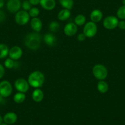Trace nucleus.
<instances>
[{
	"label": "nucleus",
	"instance_id": "nucleus-15",
	"mask_svg": "<svg viewBox=\"0 0 125 125\" xmlns=\"http://www.w3.org/2000/svg\"><path fill=\"white\" fill-rule=\"evenodd\" d=\"M43 39L45 44L50 47H54L56 44L57 42L56 37L52 33H46L44 36Z\"/></svg>",
	"mask_w": 125,
	"mask_h": 125
},
{
	"label": "nucleus",
	"instance_id": "nucleus-39",
	"mask_svg": "<svg viewBox=\"0 0 125 125\" xmlns=\"http://www.w3.org/2000/svg\"></svg>",
	"mask_w": 125,
	"mask_h": 125
},
{
	"label": "nucleus",
	"instance_id": "nucleus-26",
	"mask_svg": "<svg viewBox=\"0 0 125 125\" xmlns=\"http://www.w3.org/2000/svg\"><path fill=\"white\" fill-rule=\"evenodd\" d=\"M39 13H40V10L38 8H36V7L31 8V9L28 11L29 15L32 18L38 17V15H39Z\"/></svg>",
	"mask_w": 125,
	"mask_h": 125
},
{
	"label": "nucleus",
	"instance_id": "nucleus-27",
	"mask_svg": "<svg viewBox=\"0 0 125 125\" xmlns=\"http://www.w3.org/2000/svg\"><path fill=\"white\" fill-rule=\"evenodd\" d=\"M15 64V62L14 61V60L11 59L10 58H8L5 60V62H4V66L8 69H12V68H14Z\"/></svg>",
	"mask_w": 125,
	"mask_h": 125
},
{
	"label": "nucleus",
	"instance_id": "nucleus-32",
	"mask_svg": "<svg viewBox=\"0 0 125 125\" xmlns=\"http://www.w3.org/2000/svg\"><path fill=\"white\" fill-rule=\"evenodd\" d=\"M4 73H5V69L3 66L0 64V79H2L3 77L4 76Z\"/></svg>",
	"mask_w": 125,
	"mask_h": 125
},
{
	"label": "nucleus",
	"instance_id": "nucleus-13",
	"mask_svg": "<svg viewBox=\"0 0 125 125\" xmlns=\"http://www.w3.org/2000/svg\"><path fill=\"white\" fill-rule=\"evenodd\" d=\"M41 6L46 10H52L56 7L55 0H40Z\"/></svg>",
	"mask_w": 125,
	"mask_h": 125
},
{
	"label": "nucleus",
	"instance_id": "nucleus-16",
	"mask_svg": "<svg viewBox=\"0 0 125 125\" xmlns=\"http://www.w3.org/2000/svg\"><path fill=\"white\" fill-rule=\"evenodd\" d=\"M44 94L42 90L40 88H35L32 93V99L36 103H40L43 100Z\"/></svg>",
	"mask_w": 125,
	"mask_h": 125
},
{
	"label": "nucleus",
	"instance_id": "nucleus-6",
	"mask_svg": "<svg viewBox=\"0 0 125 125\" xmlns=\"http://www.w3.org/2000/svg\"><path fill=\"white\" fill-rule=\"evenodd\" d=\"M119 20L116 17L109 15L105 17L103 20V26L107 30H114L118 26Z\"/></svg>",
	"mask_w": 125,
	"mask_h": 125
},
{
	"label": "nucleus",
	"instance_id": "nucleus-23",
	"mask_svg": "<svg viewBox=\"0 0 125 125\" xmlns=\"http://www.w3.org/2000/svg\"><path fill=\"white\" fill-rule=\"evenodd\" d=\"M86 22V17L82 14H79L74 19V23L77 26H82Z\"/></svg>",
	"mask_w": 125,
	"mask_h": 125
},
{
	"label": "nucleus",
	"instance_id": "nucleus-7",
	"mask_svg": "<svg viewBox=\"0 0 125 125\" xmlns=\"http://www.w3.org/2000/svg\"><path fill=\"white\" fill-rule=\"evenodd\" d=\"M12 86L10 83L7 80H3L0 82V94L3 97L8 98L12 94Z\"/></svg>",
	"mask_w": 125,
	"mask_h": 125
},
{
	"label": "nucleus",
	"instance_id": "nucleus-24",
	"mask_svg": "<svg viewBox=\"0 0 125 125\" xmlns=\"http://www.w3.org/2000/svg\"><path fill=\"white\" fill-rule=\"evenodd\" d=\"M49 30L52 33H56L60 30V25L58 21H52L50 23L49 25Z\"/></svg>",
	"mask_w": 125,
	"mask_h": 125
},
{
	"label": "nucleus",
	"instance_id": "nucleus-34",
	"mask_svg": "<svg viewBox=\"0 0 125 125\" xmlns=\"http://www.w3.org/2000/svg\"><path fill=\"white\" fill-rule=\"evenodd\" d=\"M4 5V0H0V9L3 8Z\"/></svg>",
	"mask_w": 125,
	"mask_h": 125
},
{
	"label": "nucleus",
	"instance_id": "nucleus-9",
	"mask_svg": "<svg viewBox=\"0 0 125 125\" xmlns=\"http://www.w3.org/2000/svg\"><path fill=\"white\" fill-rule=\"evenodd\" d=\"M21 8L20 0H8L7 3V9L11 13H17Z\"/></svg>",
	"mask_w": 125,
	"mask_h": 125
},
{
	"label": "nucleus",
	"instance_id": "nucleus-22",
	"mask_svg": "<svg viewBox=\"0 0 125 125\" xmlns=\"http://www.w3.org/2000/svg\"><path fill=\"white\" fill-rule=\"evenodd\" d=\"M9 48L6 44H0V59L5 58L9 55Z\"/></svg>",
	"mask_w": 125,
	"mask_h": 125
},
{
	"label": "nucleus",
	"instance_id": "nucleus-29",
	"mask_svg": "<svg viewBox=\"0 0 125 125\" xmlns=\"http://www.w3.org/2000/svg\"><path fill=\"white\" fill-rule=\"evenodd\" d=\"M118 27L121 30H125V20H121L119 21L118 24Z\"/></svg>",
	"mask_w": 125,
	"mask_h": 125
},
{
	"label": "nucleus",
	"instance_id": "nucleus-31",
	"mask_svg": "<svg viewBox=\"0 0 125 125\" xmlns=\"http://www.w3.org/2000/svg\"><path fill=\"white\" fill-rule=\"evenodd\" d=\"M86 38V36L83 33H80V34H79L77 36L78 41H80V42H82V41H85Z\"/></svg>",
	"mask_w": 125,
	"mask_h": 125
},
{
	"label": "nucleus",
	"instance_id": "nucleus-20",
	"mask_svg": "<svg viewBox=\"0 0 125 125\" xmlns=\"http://www.w3.org/2000/svg\"><path fill=\"white\" fill-rule=\"evenodd\" d=\"M58 2L64 9L71 10L74 7V0H58Z\"/></svg>",
	"mask_w": 125,
	"mask_h": 125
},
{
	"label": "nucleus",
	"instance_id": "nucleus-38",
	"mask_svg": "<svg viewBox=\"0 0 125 125\" xmlns=\"http://www.w3.org/2000/svg\"><path fill=\"white\" fill-rule=\"evenodd\" d=\"M8 125V124H6V123H2L1 124V125Z\"/></svg>",
	"mask_w": 125,
	"mask_h": 125
},
{
	"label": "nucleus",
	"instance_id": "nucleus-5",
	"mask_svg": "<svg viewBox=\"0 0 125 125\" xmlns=\"http://www.w3.org/2000/svg\"><path fill=\"white\" fill-rule=\"evenodd\" d=\"M30 16L28 14V12L25 11L24 10H21L18 11L15 14V21L18 25H25L30 21Z\"/></svg>",
	"mask_w": 125,
	"mask_h": 125
},
{
	"label": "nucleus",
	"instance_id": "nucleus-11",
	"mask_svg": "<svg viewBox=\"0 0 125 125\" xmlns=\"http://www.w3.org/2000/svg\"><path fill=\"white\" fill-rule=\"evenodd\" d=\"M77 26L75 23L69 22L67 23L64 27V33L68 36H73L77 32Z\"/></svg>",
	"mask_w": 125,
	"mask_h": 125
},
{
	"label": "nucleus",
	"instance_id": "nucleus-30",
	"mask_svg": "<svg viewBox=\"0 0 125 125\" xmlns=\"http://www.w3.org/2000/svg\"><path fill=\"white\" fill-rule=\"evenodd\" d=\"M6 15L3 10H0V23H2L6 20Z\"/></svg>",
	"mask_w": 125,
	"mask_h": 125
},
{
	"label": "nucleus",
	"instance_id": "nucleus-8",
	"mask_svg": "<svg viewBox=\"0 0 125 125\" xmlns=\"http://www.w3.org/2000/svg\"><path fill=\"white\" fill-rule=\"evenodd\" d=\"M14 86H15V89L19 92L23 93L27 92L30 88L28 82L22 78H19L17 79L14 83Z\"/></svg>",
	"mask_w": 125,
	"mask_h": 125
},
{
	"label": "nucleus",
	"instance_id": "nucleus-17",
	"mask_svg": "<svg viewBox=\"0 0 125 125\" xmlns=\"http://www.w3.org/2000/svg\"><path fill=\"white\" fill-rule=\"evenodd\" d=\"M17 120V115L14 112H8L3 118V121L8 125H12Z\"/></svg>",
	"mask_w": 125,
	"mask_h": 125
},
{
	"label": "nucleus",
	"instance_id": "nucleus-28",
	"mask_svg": "<svg viewBox=\"0 0 125 125\" xmlns=\"http://www.w3.org/2000/svg\"><path fill=\"white\" fill-rule=\"evenodd\" d=\"M21 8H22L23 10L28 12L32 8V5L30 4L28 0H25L24 1L21 3Z\"/></svg>",
	"mask_w": 125,
	"mask_h": 125
},
{
	"label": "nucleus",
	"instance_id": "nucleus-25",
	"mask_svg": "<svg viewBox=\"0 0 125 125\" xmlns=\"http://www.w3.org/2000/svg\"><path fill=\"white\" fill-rule=\"evenodd\" d=\"M116 16L118 19H121V20H125V5L120 6L116 11Z\"/></svg>",
	"mask_w": 125,
	"mask_h": 125
},
{
	"label": "nucleus",
	"instance_id": "nucleus-14",
	"mask_svg": "<svg viewBox=\"0 0 125 125\" xmlns=\"http://www.w3.org/2000/svg\"><path fill=\"white\" fill-rule=\"evenodd\" d=\"M90 20L94 23L99 22L103 17V14L99 9H94L90 14Z\"/></svg>",
	"mask_w": 125,
	"mask_h": 125
},
{
	"label": "nucleus",
	"instance_id": "nucleus-19",
	"mask_svg": "<svg viewBox=\"0 0 125 125\" xmlns=\"http://www.w3.org/2000/svg\"><path fill=\"white\" fill-rule=\"evenodd\" d=\"M97 89L101 93H106L109 90V85L104 80H99L97 84Z\"/></svg>",
	"mask_w": 125,
	"mask_h": 125
},
{
	"label": "nucleus",
	"instance_id": "nucleus-10",
	"mask_svg": "<svg viewBox=\"0 0 125 125\" xmlns=\"http://www.w3.org/2000/svg\"><path fill=\"white\" fill-rule=\"evenodd\" d=\"M23 55V50L19 46H14L9 49V58L14 60H17L21 57Z\"/></svg>",
	"mask_w": 125,
	"mask_h": 125
},
{
	"label": "nucleus",
	"instance_id": "nucleus-2",
	"mask_svg": "<svg viewBox=\"0 0 125 125\" xmlns=\"http://www.w3.org/2000/svg\"><path fill=\"white\" fill-rule=\"evenodd\" d=\"M45 76L42 72L39 71H33L29 75L28 82L30 86L34 88H39L44 84Z\"/></svg>",
	"mask_w": 125,
	"mask_h": 125
},
{
	"label": "nucleus",
	"instance_id": "nucleus-4",
	"mask_svg": "<svg viewBox=\"0 0 125 125\" xmlns=\"http://www.w3.org/2000/svg\"><path fill=\"white\" fill-rule=\"evenodd\" d=\"M98 32V26L95 23L90 21L86 23L83 28V32L86 38H91L94 37Z\"/></svg>",
	"mask_w": 125,
	"mask_h": 125
},
{
	"label": "nucleus",
	"instance_id": "nucleus-35",
	"mask_svg": "<svg viewBox=\"0 0 125 125\" xmlns=\"http://www.w3.org/2000/svg\"><path fill=\"white\" fill-rule=\"evenodd\" d=\"M4 101V98L0 94V104L3 103V102Z\"/></svg>",
	"mask_w": 125,
	"mask_h": 125
},
{
	"label": "nucleus",
	"instance_id": "nucleus-3",
	"mask_svg": "<svg viewBox=\"0 0 125 125\" xmlns=\"http://www.w3.org/2000/svg\"><path fill=\"white\" fill-rule=\"evenodd\" d=\"M92 73L94 77L99 80H104L108 75V71L105 66L101 64H96L93 68Z\"/></svg>",
	"mask_w": 125,
	"mask_h": 125
},
{
	"label": "nucleus",
	"instance_id": "nucleus-1",
	"mask_svg": "<svg viewBox=\"0 0 125 125\" xmlns=\"http://www.w3.org/2000/svg\"><path fill=\"white\" fill-rule=\"evenodd\" d=\"M42 37L39 33L32 32L25 36L24 39L25 45L28 49L31 50H36L41 44Z\"/></svg>",
	"mask_w": 125,
	"mask_h": 125
},
{
	"label": "nucleus",
	"instance_id": "nucleus-21",
	"mask_svg": "<svg viewBox=\"0 0 125 125\" xmlns=\"http://www.w3.org/2000/svg\"><path fill=\"white\" fill-rule=\"evenodd\" d=\"M13 99H14V102L15 103L21 104V103H23L25 101L26 95H25V93H23L18 92L15 94Z\"/></svg>",
	"mask_w": 125,
	"mask_h": 125
},
{
	"label": "nucleus",
	"instance_id": "nucleus-37",
	"mask_svg": "<svg viewBox=\"0 0 125 125\" xmlns=\"http://www.w3.org/2000/svg\"><path fill=\"white\" fill-rule=\"evenodd\" d=\"M123 5H125V0H122Z\"/></svg>",
	"mask_w": 125,
	"mask_h": 125
},
{
	"label": "nucleus",
	"instance_id": "nucleus-36",
	"mask_svg": "<svg viewBox=\"0 0 125 125\" xmlns=\"http://www.w3.org/2000/svg\"><path fill=\"white\" fill-rule=\"evenodd\" d=\"M3 118H2V116L0 115V125L3 123Z\"/></svg>",
	"mask_w": 125,
	"mask_h": 125
},
{
	"label": "nucleus",
	"instance_id": "nucleus-12",
	"mask_svg": "<svg viewBox=\"0 0 125 125\" xmlns=\"http://www.w3.org/2000/svg\"><path fill=\"white\" fill-rule=\"evenodd\" d=\"M30 25L33 31L37 33H39L42 28V22L38 17L33 18L31 19Z\"/></svg>",
	"mask_w": 125,
	"mask_h": 125
},
{
	"label": "nucleus",
	"instance_id": "nucleus-18",
	"mask_svg": "<svg viewBox=\"0 0 125 125\" xmlns=\"http://www.w3.org/2000/svg\"><path fill=\"white\" fill-rule=\"evenodd\" d=\"M71 12V10L66 9H63L60 10L58 14V19L61 21H66L70 18Z\"/></svg>",
	"mask_w": 125,
	"mask_h": 125
},
{
	"label": "nucleus",
	"instance_id": "nucleus-33",
	"mask_svg": "<svg viewBox=\"0 0 125 125\" xmlns=\"http://www.w3.org/2000/svg\"><path fill=\"white\" fill-rule=\"evenodd\" d=\"M32 6H37L40 4V0H28Z\"/></svg>",
	"mask_w": 125,
	"mask_h": 125
}]
</instances>
